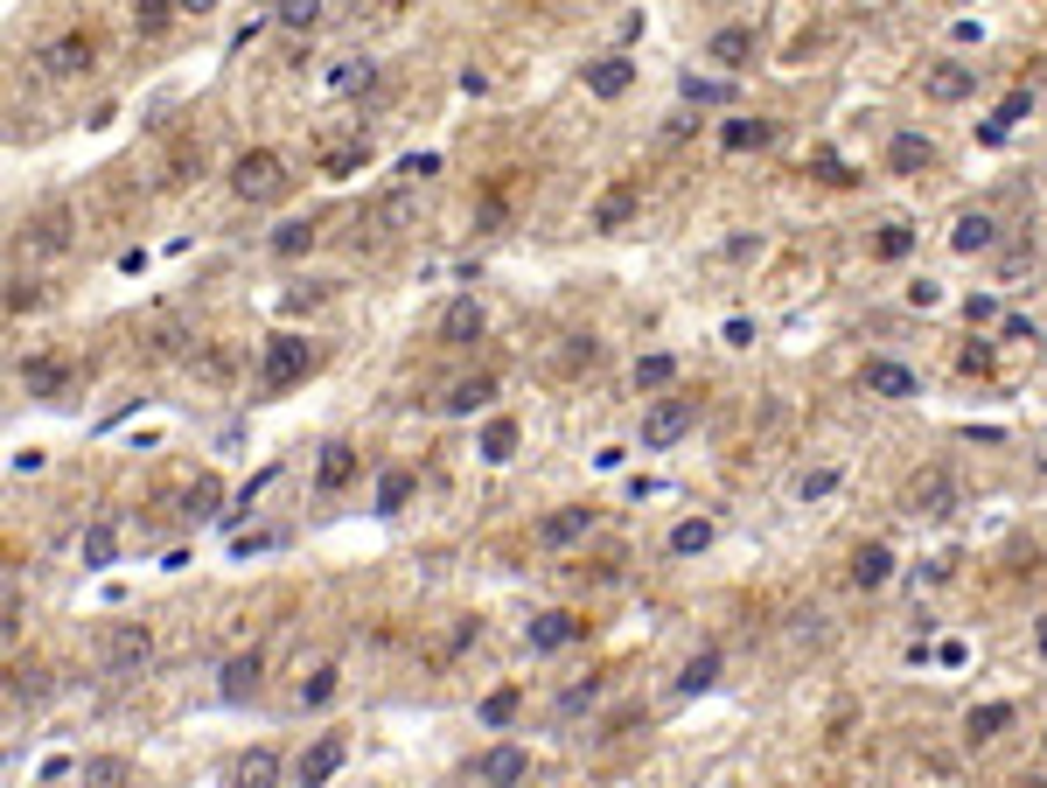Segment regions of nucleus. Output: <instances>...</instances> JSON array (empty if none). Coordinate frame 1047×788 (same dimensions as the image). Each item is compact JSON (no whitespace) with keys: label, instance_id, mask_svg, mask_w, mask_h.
I'll list each match as a JSON object with an SVG mask.
<instances>
[{"label":"nucleus","instance_id":"15","mask_svg":"<svg viewBox=\"0 0 1047 788\" xmlns=\"http://www.w3.org/2000/svg\"><path fill=\"white\" fill-rule=\"evenodd\" d=\"M922 84H929V99H936V105H957V99L978 91V70H970V64H936Z\"/></svg>","mask_w":1047,"mask_h":788},{"label":"nucleus","instance_id":"31","mask_svg":"<svg viewBox=\"0 0 1047 788\" xmlns=\"http://www.w3.org/2000/svg\"><path fill=\"white\" fill-rule=\"evenodd\" d=\"M371 84H377V64H364V56L329 70V91H342V99H356V91H371Z\"/></svg>","mask_w":1047,"mask_h":788},{"label":"nucleus","instance_id":"51","mask_svg":"<svg viewBox=\"0 0 1047 788\" xmlns=\"http://www.w3.org/2000/svg\"><path fill=\"white\" fill-rule=\"evenodd\" d=\"M1020 788H1047V781H1034V775H1026V781H1020Z\"/></svg>","mask_w":1047,"mask_h":788},{"label":"nucleus","instance_id":"26","mask_svg":"<svg viewBox=\"0 0 1047 788\" xmlns=\"http://www.w3.org/2000/svg\"><path fill=\"white\" fill-rule=\"evenodd\" d=\"M78 551H84V566H112V559H120V524H112V516H99V524L84 530Z\"/></svg>","mask_w":1047,"mask_h":788},{"label":"nucleus","instance_id":"29","mask_svg":"<svg viewBox=\"0 0 1047 788\" xmlns=\"http://www.w3.org/2000/svg\"><path fill=\"white\" fill-rule=\"evenodd\" d=\"M78 775H84V788H126V781H133V767H126L120 754H91V761L78 767Z\"/></svg>","mask_w":1047,"mask_h":788},{"label":"nucleus","instance_id":"30","mask_svg":"<svg viewBox=\"0 0 1047 788\" xmlns=\"http://www.w3.org/2000/svg\"><path fill=\"white\" fill-rule=\"evenodd\" d=\"M517 705H524V690H517V684H497V690L482 698V726H489V733H503V726L517 719Z\"/></svg>","mask_w":1047,"mask_h":788},{"label":"nucleus","instance_id":"24","mask_svg":"<svg viewBox=\"0 0 1047 788\" xmlns=\"http://www.w3.org/2000/svg\"><path fill=\"white\" fill-rule=\"evenodd\" d=\"M887 580H894V551H887V545H860V551H852V586L873 593V586H887Z\"/></svg>","mask_w":1047,"mask_h":788},{"label":"nucleus","instance_id":"9","mask_svg":"<svg viewBox=\"0 0 1047 788\" xmlns=\"http://www.w3.org/2000/svg\"><path fill=\"white\" fill-rule=\"evenodd\" d=\"M860 384H866V398H915L922 391L915 370H908V363H887V356H873L860 370Z\"/></svg>","mask_w":1047,"mask_h":788},{"label":"nucleus","instance_id":"21","mask_svg":"<svg viewBox=\"0 0 1047 788\" xmlns=\"http://www.w3.org/2000/svg\"><path fill=\"white\" fill-rule=\"evenodd\" d=\"M259 677H265V656H259V649H244V656H231V663H224L217 690H224V698H252V690H259Z\"/></svg>","mask_w":1047,"mask_h":788},{"label":"nucleus","instance_id":"5","mask_svg":"<svg viewBox=\"0 0 1047 788\" xmlns=\"http://www.w3.org/2000/svg\"><path fill=\"white\" fill-rule=\"evenodd\" d=\"M342 761H350V740H342V733H321L315 746H300V761H294V781H300V788H329Z\"/></svg>","mask_w":1047,"mask_h":788},{"label":"nucleus","instance_id":"27","mask_svg":"<svg viewBox=\"0 0 1047 788\" xmlns=\"http://www.w3.org/2000/svg\"><path fill=\"white\" fill-rule=\"evenodd\" d=\"M713 684H719V649H698V656L678 670V690H684V698H698V690H713Z\"/></svg>","mask_w":1047,"mask_h":788},{"label":"nucleus","instance_id":"33","mask_svg":"<svg viewBox=\"0 0 1047 788\" xmlns=\"http://www.w3.org/2000/svg\"><path fill=\"white\" fill-rule=\"evenodd\" d=\"M915 252V224H880V238H873V259H908Z\"/></svg>","mask_w":1047,"mask_h":788},{"label":"nucleus","instance_id":"49","mask_svg":"<svg viewBox=\"0 0 1047 788\" xmlns=\"http://www.w3.org/2000/svg\"><path fill=\"white\" fill-rule=\"evenodd\" d=\"M727 342H733V350H748V342H754V321L733 315V321H727Z\"/></svg>","mask_w":1047,"mask_h":788},{"label":"nucleus","instance_id":"12","mask_svg":"<svg viewBox=\"0 0 1047 788\" xmlns=\"http://www.w3.org/2000/svg\"><path fill=\"white\" fill-rule=\"evenodd\" d=\"M22 391L29 398H64L70 391V363L64 356H29L22 363Z\"/></svg>","mask_w":1047,"mask_h":788},{"label":"nucleus","instance_id":"7","mask_svg":"<svg viewBox=\"0 0 1047 788\" xmlns=\"http://www.w3.org/2000/svg\"><path fill=\"white\" fill-rule=\"evenodd\" d=\"M908 510H915V516H949V510H957V475H949V468H922L915 482H908Z\"/></svg>","mask_w":1047,"mask_h":788},{"label":"nucleus","instance_id":"20","mask_svg":"<svg viewBox=\"0 0 1047 788\" xmlns=\"http://www.w3.org/2000/svg\"><path fill=\"white\" fill-rule=\"evenodd\" d=\"M992 238H999V217H992V209H964L957 230H949V244H957V252H992Z\"/></svg>","mask_w":1047,"mask_h":788},{"label":"nucleus","instance_id":"35","mask_svg":"<svg viewBox=\"0 0 1047 788\" xmlns=\"http://www.w3.org/2000/svg\"><path fill=\"white\" fill-rule=\"evenodd\" d=\"M489 391H497V377H462V384H454V391L441 398V406H447V412H475Z\"/></svg>","mask_w":1047,"mask_h":788},{"label":"nucleus","instance_id":"41","mask_svg":"<svg viewBox=\"0 0 1047 788\" xmlns=\"http://www.w3.org/2000/svg\"><path fill=\"white\" fill-rule=\"evenodd\" d=\"M273 22H280V28H315V22H321V8H315V0H287V8H280Z\"/></svg>","mask_w":1047,"mask_h":788},{"label":"nucleus","instance_id":"43","mask_svg":"<svg viewBox=\"0 0 1047 788\" xmlns=\"http://www.w3.org/2000/svg\"><path fill=\"white\" fill-rule=\"evenodd\" d=\"M1026 112H1034V91H1013V99H1005V105L992 112V126L1005 133V126H1013V119H1026Z\"/></svg>","mask_w":1047,"mask_h":788},{"label":"nucleus","instance_id":"46","mask_svg":"<svg viewBox=\"0 0 1047 788\" xmlns=\"http://www.w3.org/2000/svg\"><path fill=\"white\" fill-rule=\"evenodd\" d=\"M957 363H964V370H970V377H978V370H992V342H970V350H964Z\"/></svg>","mask_w":1047,"mask_h":788},{"label":"nucleus","instance_id":"3","mask_svg":"<svg viewBox=\"0 0 1047 788\" xmlns=\"http://www.w3.org/2000/svg\"><path fill=\"white\" fill-rule=\"evenodd\" d=\"M231 189L244 203H273V196H287V161H280L273 147H252V153H238V168H231Z\"/></svg>","mask_w":1047,"mask_h":788},{"label":"nucleus","instance_id":"13","mask_svg":"<svg viewBox=\"0 0 1047 788\" xmlns=\"http://www.w3.org/2000/svg\"><path fill=\"white\" fill-rule=\"evenodd\" d=\"M587 530H594V510H587V503H566V510H551L545 524H538V537H545L551 551H559V545H580Z\"/></svg>","mask_w":1047,"mask_h":788},{"label":"nucleus","instance_id":"40","mask_svg":"<svg viewBox=\"0 0 1047 788\" xmlns=\"http://www.w3.org/2000/svg\"><path fill=\"white\" fill-rule=\"evenodd\" d=\"M217 495H224V489H217V475H196L182 503H189V516H209V510H217Z\"/></svg>","mask_w":1047,"mask_h":788},{"label":"nucleus","instance_id":"42","mask_svg":"<svg viewBox=\"0 0 1047 788\" xmlns=\"http://www.w3.org/2000/svg\"><path fill=\"white\" fill-rule=\"evenodd\" d=\"M838 489V468H810L804 482H796V495H804V503H817V495H831Z\"/></svg>","mask_w":1047,"mask_h":788},{"label":"nucleus","instance_id":"36","mask_svg":"<svg viewBox=\"0 0 1047 788\" xmlns=\"http://www.w3.org/2000/svg\"><path fill=\"white\" fill-rule=\"evenodd\" d=\"M706 545H713V524H706V516H684V524L671 530V551H678V559H692V551H706Z\"/></svg>","mask_w":1047,"mask_h":788},{"label":"nucleus","instance_id":"10","mask_svg":"<svg viewBox=\"0 0 1047 788\" xmlns=\"http://www.w3.org/2000/svg\"><path fill=\"white\" fill-rule=\"evenodd\" d=\"M482 329H489V315H482V300L475 294H462V300H447V315H441V342H482Z\"/></svg>","mask_w":1047,"mask_h":788},{"label":"nucleus","instance_id":"11","mask_svg":"<svg viewBox=\"0 0 1047 788\" xmlns=\"http://www.w3.org/2000/svg\"><path fill=\"white\" fill-rule=\"evenodd\" d=\"M887 168H894V175H922V168H936V140H929V133H894V140H887Z\"/></svg>","mask_w":1047,"mask_h":788},{"label":"nucleus","instance_id":"32","mask_svg":"<svg viewBox=\"0 0 1047 788\" xmlns=\"http://www.w3.org/2000/svg\"><path fill=\"white\" fill-rule=\"evenodd\" d=\"M335 690H342V670H335V663H321V670H308V677H300V705L315 712V705H329Z\"/></svg>","mask_w":1047,"mask_h":788},{"label":"nucleus","instance_id":"37","mask_svg":"<svg viewBox=\"0 0 1047 788\" xmlns=\"http://www.w3.org/2000/svg\"><path fill=\"white\" fill-rule=\"evenodd\" d=\"M315 238H321L315 224H280V230H273V252H280V259H300V252H308Z\"/></svg>","mask_w":1047,"mask_h":788},{"label":"nucleus","instance_id":"19","mask_svg":"<svg viewBox=\"0 0 1047 788\" xmlns=\"http://www.w3.org/2000/svg\"><path fill=\"white\" fill-rule=\"evenodd\" d=\"M91 56H99V49H91V35H56V43L43 49V64L56 77H78V70H91Z\"/></svg>","mask_w":1047,"mask_h":788},{"label":"nucleus","instance_id":"47","mask_svg":"<svg viewBox=\"0 0 1047 788\" xmlns=\"http://www.w3.org/2000/svg\"><path fill=\"white\" fill-rule=\"evenodd\" d=\"M22 307H35V286L29 279H8V315H22Z\"/></svg>","mask_w":1047,"mask_h":788},{"label":"nucleus","instance_id":"45","mask_svg":"<svg viewBox=\"0 0 1047 788\" xmlns=\"http://www.w3.org/2000/svg\"><path fill=\"white\" fill-rule=\"evenodd\" d=\"M168 22H175V0H147L140 8V28H168Z\"/></svg>","mask_w":1047,"mask_h":788},{"label":"nucleus","instance_id":"22","mask_svg":"<svg viewBox=\"0 0 1047 788\" xmlns=\"http://www.w3.org/2000/svg\"><path fill=\"white\" fill-rule=\"evenodd\" d=\"M706 56L713 64H727V70H740L754 56V28H740V22H727V28H713V43H706Z\"/></svg>","mask_w":1047,"mask_h":788},{"label":"nucleus","instance_id":"1","mask_svg":"<svg viewBox=\"0 0 1047 788\" xmlns=\"http://www.w3.org/2000/svg\"><path fill=\"white\" fill-rule=\"evenodd\" d=\"M315 370V342L308 335H265V363H259V391L280 398Z\"/></svg>","mask_w":1047,"mask_h":788},{"label":"nucleus","instance_id":"48","mask_svg":"<svg viewBox=\"0 0 1047 788\" xmlns=\"http://www.w3.org/2000/svg\"><path fill=\"white\" fill-rule=\"evenodd\" d=\"M594 690H601L594 677H587V684H573V690H566V698H559V712H580V705H587V698H594Z\"/></svg>","mask_w":1047,"mask_h":788},{"label":"nucleus","instance_id":"50","mask_svg":"<svg viewBox=\"0 0 1047 788\" xmlns=\"http://www.w3.org/2000/svg\"><path fill=\"white\" fill-rule=\"evenodd\" d=\"M1034 649H1040V656H1047V614H1040V628H1034Z\"/></svg>","mask_w":1047,"mask_h":788},{"label":"nucleus","instance_id":"38","mask_svg":"<svg viewBox=\"0 0 1047 788\" xmlns=\"http://www.w3.org/2000/svg\"><path fill=\"white\" fill-rule=\"evenodd\" d=\"M671 377H678V356H642L636 363V391H663Z\"/></svg>","mask_w":1047,"mask_h":788},{"label":"nucleus","instance_id":"2","mask_svg":"<svg viewBox=\"0 0 1047 788\" xmlns=\"http://www.w3.org/2000/svg\"><path fill=\"white\" fill-rule=\"evenodd\" d=\"M99 663H105V677H140V670L155 663V636H147V621H112L105 642H99Z\"/></svg>","mask_w":1047,"mask_h":788},{"label":"nucleus","instance_id":"4","mask_svg":"<svg viewBox=\"0 0 1047 788\" xmlns=\"http://www.w3.org/2000/svg\"><path fill=\"white\" fill-rule=\"evenodd\" d=\"M698 426V398H657L650 412H642V447H678L684 433Z\"/></svg>","mask_w":1047,"mask_h":788},{"label":"nucleus","instance_id":"8","mask_svg":"<svg viewBox=\"0 0 1047 788\" xmlns=\"http://www.w3.org/2000/svg\"><path fill=\"white\" fill-rule=\"evenodd\" d=\"M524 775H531V754H524V746H510V740L489 746V754L475 761V781H482V788H517Z\"/></svg>","mask_w":1047,"mask_h":788},{"label":"nucleus","instance_id":"28","mask_svg":"<svg viewBox=\"0 0 1047 788\" xmlns=\"http://www.w3.org/2000/svg\"><path fill=\"white\" fill-rule=\"evenodd\" d=\"M769 133H775L769 119H727V126H719V147H727V153H748V147H769Z\"/></svg>","mask_w":1047,"mask_h":788},{"label":"nucleus","instance_id":"52","mask_svg":"<svg viewBox=\"0 0 1047 788\" xmlns=\"http://www.w3.org/2000/svg\"><path fill=\"white\" fill-rule=\"evenodd\" d=\"M1040 746H1047V733H1040Z\"/></svg>","mask_w":1047,"mask_h":788},{"label":"nucleus","instance_id":"18","mask_svg":"<svg viewBox=\"0 0 1047 788\" xmlns=\"http://www.w3.org/2000/svg\"><path fill=\"white\" fill-rule=\"evenodd\" d=\"M1005 726H1013V705H1005V698L970 705V712H964V740H970V746H985V740H999Z\"/></svg>","mask_w":1047,"mask_h":788},{"label":"nucleus","instance_id":"25","mask_svg":"<svg viewBox=\"0 0 1047 788\" xmlns=\"http://www.w3.org/2000/svg\"><path fill=\"white\" fill-rule=\"evenodd\" d=\"M406 503H412V468H385V475H377L371 510H377V516H398Z\"/></svg>","mask_w":1047,"mask_h":788},{"label":"nucleus","instance_id":"23","mask_svg":"<svg viewBox=\"0 0 1047 788\" xmlns=\"http://www.w3.org/2000/svg\"><path fill=\"white\" fill-rule=\"evenodd\" d=\"M636 203H642V196H636V182H615V189H607V196L594 203V230H628Z\"/></svg>","mask_w":1047,"mask_h":788},{"label":"nucleus","instance_id":"16","mask_svg":"<svg viewBox=\"0 0 1047 788\" xmlns=\"http://www.w3.org/2000/svg\"><path fill=\"white\" fill-rule=\"evenodd\" d=\"M315 482L329 489V495L356 482V447H350V439H329V447H321V468H315Z\"/></svg>","mask_w":1047,"mask_h":788},{"label":"nucleus","instance_id":"39","mask_svg":"<svg viewBox=\"0 0 1047 788\" xmlns=\"http://www.w3.org/2000/svg\"><path fill=\"white\" fill-rule=\"evenodd\" d=\"M364 161H371V140H356V147H335V153H329V161H321V168H329V175L342 182V175H356V168H364Z\"/></svg>","mask_w":1047,"mask_h":788},{"label":"nucleus","instance_id":"44","mask_svg":"<svg viewBox=\"0 0 1047 788\" xmlns=\"http://www.w3.org/2000/svg\"><path fill=\"white\" fill-rule=\"evenodd\" d=\"M684 99H692V105H719V99H727V84H706V77H684Z\"/></svg>","mask_w":1047,"mask_h":788},{"label":"nucleus","instance_id":"34","mask_svg":"<svg viewBox=\"0 0 1047 788\" xmlns=\"http://www.w3.org/2000/svg\"><path fill=\"white\" fill-rule=\"evenodd\" d=\"M517 454V419H489L482 426V460H510Z\"/></svg>","mask_w":1047,"mask_h":788},{"label":"nucleus","instance_id":"14","mask_svg":"<svg viewBox=\"0 0 1047 788\" xmlns=\"http://www.w3.org/2000/svg\"><path fill=\"white\" fill-rule=\"evenodd\" d=\"M628 84H636V64H628V56H594V64H587V91H594V99H622Z\"/></svg>","mask_w":1047,"mask_h":788},{"label":"nucleus","instance_id":"6","mask_svg":"<svg viewBox=\"0 0 1047 788\" xmlns=\"http://www.w3.org/2000/svg\"><path fill=\"white\" fill-rule=\"evenodd\" d=\"M580 636H587V621H580V614H573V607H545V614H538V621H531V628H524V642H531V656H551V649H566V642H580Z\"/></svg>","mask_w":1047,"mask_h":788},{"label":"nucleus","instance_id":"17","mask_svg":"<svg viewBox=\"0 0 1047 788\" xmlns=\"http://www.w3.org/2000/svg\"><path fill=\"white\" fill-rule=\"evenodd\" d=\"M231 788H280V754H273V746H252V754H238Z\"/></svg>","mask_w":1047,"mask_h":788}]
</instances>
